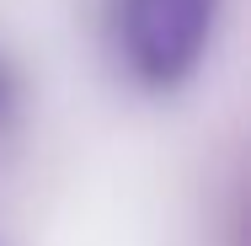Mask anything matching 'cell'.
Instances as JSON below:
<instances>
[{
  "mask_svg": "<svg viewBox=\"0 0 251 246\" xmlns=\"http://www.w3.org/2000/svg\"><path fill=\"white\" fill-rule=\"evenodd\" d=\"M214 16H219V0H123L118 49L145 86L171 91L198 70Z\"/></svg>",
  "mask_w": 251,
  "mask_h": 246,
  "instance_id": "1",
  "label": "cell"
},
{
  "mask_svg": "<svg viewBox=\"0 0 251 246\" xmlns=\"http://www.w3.org/2000/svg\"><path fill=\"white\" fill-rule=\"evenodd\" d=\"M0 107H5V81H0Z\"/></svg>",
  "mask_w": 251,
  "mask_h": 246,
  "instance_id": "2",
  "label": "cell"
}]
</instances>
